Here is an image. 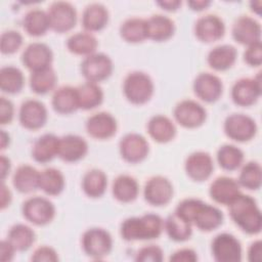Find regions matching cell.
I'll return each mask as SVG.
<instances>
[{"label": "cell", "mask_w": 262, "mask_h": 262, "mask_svg": "<svg viewBox=\"0 0 262 262\" xmlns=\"http://www.w3.org/2000/svg\"><path fill=\"white\" fill-rule=\"evenodd\" d=\"M175 212L203 231L216 229L223 221V214L218 208L192 198L181 201Z\"/></svg>", "instance_id": "6da1fadb"}, {"label": "cell", "mask_w": 262, "mask_h": 262, "mask_svg": "<svg viewBox=\"0 0 262 262\" xmlns=\"http://www.w3.org/2000/svg\"><path fill=\"white\" fill-rule=\"evenodd\" d=\"M228 206L230 217L241 229L249 234L260 232L262 227L261 211L252 196L239 193Z\"/></svg>", "instance_id": "7a4b0ae2"}, {"label": "cell", "mask_w": 262, "mask_h": 262, "mask_svg": "<svg viewBox=\"0 0 262 262\" xmlns=\"http://www.w3.org/2000/svg\"><path fill=\"white\" fill-rule=\"evenodd\" d=\"M164 228L163 219L157 214L130 217L121 224L120 232L125 241L152 239L161 235Z\"/></svg>", "instance_id": "3957f363"}, {"label": "cell", "mask_w": 262, "mask_h": 262, "mask_svg": "<svg viewBox=\"0 0 262 262\" xmlns=\"http://www.w3.org/2000/svg\"><path fill=\"white\" fill-rule=\"evenodd\" d=\"M123 90L126 98L134 104H142L149 100L154 93L150 77L142 72H132L124 80Z\"/></svg>", "instance_id": "277c9868"}, {"label": "cell", "mask_w": 262, "mask_h": 262, "mask_svg": "<svg viewBox=\"0 0 262 262\" xmlns=\"http://www.w3.org/2000/svg\"><path fill=\"white\" fill-rule=\"evenodd\" d=\"M112 246L113 241L111 234L102 228H90L86 230L82 236L84 252L94 259H100L108 255Z\"/></svg>", "instance_id": "5b68a950"}, {"label": "cell", "mask_w": 262, "mask_h": 262, "mask_svg": "<svg viewBox=\"0 0 262 262\" xmlns=\"http://www.w3.org/2000/svg\"><path fill=\"white\" fill-rule=\"evenodd\" d=\"M50 28L63 33L72 30L77 21V12L75 7L66 1H56L50 4L47 10Z\"/></svg>", "instance_id": "8992f818"}, {"label": "cell", "mask_w": 262, "mask_h": 262, "mask_svg": "<svg viewBox=\"0 0 262 262\" xmlns=\"http://www.w3.org/2000/svg\"><path fill=\"white\" fill-rule=\"evenodd\" d=\"M81 72L87 81L97 83L108 78L113 72L112 59L104 53H92L84 58Z\"/></svg>", "instance_id": "52a82bcc"}, {"label": "cell", "mask_w": 262, "mask_h": 262, "mask_svg": "<svg viewBox=\"0 0 262 262\" xmlns=\"http://www.w3.org/2000/svg\"><path fill=\"white\" fill-rule=\"evenodd\" d=\"M23 214L30 222L36 225H45L53 219L55 209L48 199L32 196L23 204Z\"/></svg>", "instance_id": "ba28073f"}, {"label": "cell", "mask_w": 262, "mask_h": 262, "mask_svg": "<svg viewBox=\"0 0 262 262\" xmlns=\"http://www.w3.org/2000/svg\"><path fill=\"white\" fill-rule=\"evenodd\" d=\"M257 131L255 121L244 114H231L224 121L225 134L236 141H248Z\"/></svg>", "instance_id": "9c48e42d"}, {"label": "cell", "mask_w": 262, "mask_h": 262, "mask_svg": "<svg viewBox=\"0 0 262 262\" xmlns=\"http://www.w3.org/2000/svg\"><path fill=\"white\" fill-rule=\"evenodd\" d=\"M212 254L218 262L242 260V247L238 239L229 233H220L212 242Z\"/></svg>", "instance_id": "30bf717a"}, {"label": "cell", "mask_w": 262, "mask_h": 262, "mask_svg": "<svg viewBox=\"0 0 262 262\" xmlns=\"http://www.w3.org/2000/svg\"><path fill=\"white\" fill-rule=\"evenodd\" d=\"M173 114L176 121L185 128L199 127L206 120L205 108L199 102L191 99L178 102Z\"/></svg>", "instance_id": "8fae6325"}, {"label": "cell", "mask_w": 262, "mask_h": 262, "mask_svg": "<svg viewBox=\"0 0 262 262\" xmlns=\"http://www.w3.org/2000/svg\"><path fill=\"white\" fill-rule=\"evenodd\" d=\"M261 95L260 75L257 78H242L237 80L231 89V97L234 103L241 106L253 104Z\"/></svg>", "instance_id": "7c38bea8"}, {"label": "cell", "mask_w": 262, "mask_h": 262, "mask_svg": "<svg viewBox=\"0 0 262 262\" xmlns=\"http://www.w3.org/2000/svg\"><path fill=\"white\" fill-rule=\"evenodd\" d=\"M172 195V183L164 176H154L144 185V199L150 205H166L171 201Z\"/></svg>", "instance_id": "4fadbf2b"}, {"label": "cell", "mask_w": 262, "mask_h": 262, "mask_svg": "<svg viewBox=\"0 0 262 262\" xmlns=\"http://www.w3.org/2000/svg\"><path fill=\"white\" fill-rule=\"evenodd\" d=\"M120 154L129 163H138L145 159L148 154L146 139L137 133H128L120 141Z\"/></svg>", "instance_id": "5bb4252c"}, {"label": "cell", "mask_w": 262, "mask_h": 262, "mask_svg": "<svg viewBox=\"0 0 262 262\" xmlns=\"http://www.w3.org/2000/svg\"><path fill=\"white\" fill-rule=\"evenodd\" d=\"M18 117L25 128L36 130L44 126L47 120V111L41 101L28 99L21 103Z\"/></svg>", "instance_id": "9a60e30c"}, {"label": "cell", "mask_w": 262, "mask_h": 262, "mask_svg": "<svg viewBox=\"0 0 262 262\" xmlns=\"http://www.w3.org/2000/svg\"><path fill=\"white\" fill-rule=\"evenodd\" d=\"M225 26L223 20L215 14L201 16L194 25V34L203 42H214L223 37Z\"/></svg>", "instance_id": "2e32d148"}, {"label": "cell", "mask_w": 262, "mask_h": 262, "mask_svg": "<svg viewBox=\"0 0 262 262\" xmlns=\"http://www.w3.org/2000/svg\"><path fill=\"white\" fill-rule=\"evenodd\" d=\"M234 40L244 45H252L261 41L260 24L251 16L242 15L235 19L232 26Z\"/></svg>", "instance_id": "e0dca14e"}, {"label": "cell", "mask_w": 262, "mask_h": 262, "mask_svg": "<svg viewBox=\"0 0 262 262\" xmlns=\"http://www.w3.org/2000/svg\"><path fill=\"white\" fill-rule=\"evenodd\" d=\"M23 63L32 72L50 67L52 51L44 43L34 42L26 47L21 55Z\"/></svg>", "instance_id": "ac0fdd59"}, {"label": "cell", "mask_w": 262, "mask_h": 262, "mask_svg": "<svg viewBox=\"0 0 262 262\" xmlns=\"http://www.w3.org/2000/svg\"><path fill=\"white\" fill-rule=\"evenodd\" d=\"M221 80L210 73H201L193 81L195 95L206 102L216 101L222 94Z\"/></svg>", "instance_id": "d6986e66"}, {"label": "cell", "mask_w": 262, "mask_h": 262, "mask_svg": "<svg viewBox=\"0 0 262 262\" xmlns=\"http://www.w3.org/2000/svg\"><path fill=\"white\" fill-rule=\"evenodd\" d=\"M88 134L97 139H107L117 131V121L108 113L100 112L90 116L86 121Z\"/></svg>", "instance_id": "ffe728a7"}, {"label": "cell", "mask_w": 262, "mask_h": 262, "mask_svg": "<svg viewBox=\"0 0 262 262\" xmlns=\"http://www.w3.org/2000/svg\"><path fill=\"white\" fill-rule=\"evenodd\" d=\"M213 169V160L211 156L205 151L192 152L185 161V171L187 175L196 181L208 179Z\"/></svg>", "instance_id": "44dd1931"}, {"label": "cell", "mask_w": 262, "mask_h": 262, "mask_svg": "<svg viewBox=\"0 0 262 262\" xmlns=\"http://www.w3.org/2000/svg\"><path fill=\"white\" fill-rule=\"evenodd\" d=\"M209 193L216 203L229 205L241 193L239 184L233 178L220 176L211 183Z\"/></svg>", "instance_id": "7402d4cb"}, {"label": "cell", "mask_w": 262, "mask_h": 262, "mask_svg": "<svg viewBox=\"0 0 262 262\" xmlns=\"http://www.w3.org/2000/svg\"><path fill=\"white\" fill-rule=\"evenodd\" d=\"M88 144L84 138L69 134L59 138L57 156L66 162H77L87 154Z\"/></svg>", "instance_id": "603a6c76"}, {"label": "cell", "mask_w": 262, "mask_h": 262, "mask_svg": "<svg viewBox=\"0 0 262 262\" xmlns=\"http://www.w3.org/2000/svg\"><path fill=\"white\" fill-rule=\"evenodd\" d=\"M59 138L54 134H44L40 136L33 144L32 157L39 163L51 161L58 151Z\"/></svg>", "instance_id": "cb8c5ba5"}, {"label": "cell", "mask_w": 262, "mask_h": 262, "mask_svg": "<svg viewBox=\"0 0 262 262\" xmlns=\"http://www.w3.org/2000/svg\"><path fill=\"white\" fill-rule=\"evenodd\" d=\"M108 20L107 9L100 3H91L86 6L82 14V25L90 32L100 31Z\"/></svg>", "instance_id": "d4e9b609"}, {"label": "cell", "mask_w": 262, "mask_h": 262, "mask_svg": "<svg viewBox=\"0 0 262 262\" xmlns=\"http://www.w3.org/2000/svg\"><path fill=\"white\" fill-rule=\"evenodd\" d=\"M147 28V38L154 41H165L169 39L175 30L174 21L162 14L151 15L146 19Z\"/></svg>", "instance_id": "484cf974"}, {"label": "cell", "mask_w": 262, "mask_h": 262, "mask_svg": "<svg viewBox=\"0 0 262 262\" xmlns=\"http://www.w3.org/2000/svg\"><path fill=\"white\" fill-rule=\"evenodd\" d=\"M147 131L156 141L161 143L170 141L176 134L173 122L162 115H156L150 118L147 123Z\"/></svg>", "instance_id": "4316f807"}, {"label": "cell", "mask_w": 262, "mask_h": 262, "mask_svg": "<svg viewBox=\"0 0 262 262\" xmlns=\"http://www.w3.org/2000/svg\"><path fill=\"white\" fill-rule=\"evenodd\" d=\"M236 59V49L232 45L223 44L214 47L208 53V63L216 71H225L234 63Z\"/></svg>", "instance_id": "83f0119b"}, {"label": "cell", "mask_w": 262, "mask_h": 262, "mask_svg": "<svg viewBox=\"0 0 262 262\" xmlns=\"http://www.w3.org/2000/svg\"><path fill=\"white\" fill-rule=\"evenodd\" d=\"M52 106L59 114H71L79 108L77 89L71 86H62L56 89L52 95Z\"/></svg>", "instance_id": "f1b7e54d"}, {"label": "cell", "mask_w": 262, "mask_h": 262, "mask_svg": "<svg viewBox=\"0 0 262 262\" xmlns=\"http://www.w3.org/2000/svg\"><path fill=\"white\" fill-rule=\"evenodd\" d=\"M39 178L40 172L36 168L30 165H21L15 170L12 182L18 191L27 193L39 187Z\"/></svg>", "instance_id": "f546056e"}, {"label": "cell", "mask_w": 262, "mask_h": 262, "mask_svg": "<svg viewBox=\"0 0 262 262\" xmlns=\"http://www.w3.org/2000/svg\"><path fill=\"white\" fill-rule=\"evenodd\" d=\"M77 89L78 105L82 110H91L98 106L103 99V92L97 83L85 82Z\"/></svg>", "instance_id": "4dcf8cb0"}, {"label": "cell", "mask_w": 262, "mask_h": 262, "mask_svg": "<svg viewBox=\"0 0 262 262\" xmlns=\"http://www.w3.org/2000/svg\"><path fill=\"white\" fill-rule=\"evenodd\" d=\"M164 227L169 237L175 242H183L191 235V223L177 212L170 214L164 222Z\"/></svg>", "instance_id": "1f68e13d"}, {"label": "cell", "mask_w": 262, "mask_h": 262, "mask_svg": "<svg viewBox=\"0 0 262 262\" xmlns=\"http://www.w3.org/2000/svg\"><path fill=\"white\" fill-rule=\"evenodd\" d=\"M138 183L135 178L129 175H119L113 183L114 196L123 203H129L138 194Z\"/></svg>", "instance_id": "d6a6232c"}, {"label": "cell", "mask_w": 262, "mask_h": 262, "mask_svg": "<svg viewBox=\"0 0 262 262\" xmlns=\"http://www.w3.org/2000/svg\"><path fill=\"white\" fill-rule=\"evenodd\" d=\"M24 29L31 36H41L50 28L47 12L42 9L35 8L29 10L24 17Z\"/></svg>", "instance_id": "836d02e7"}, {"label": "cell", "mask_w": 262, "mask_h": 262, "mask_svg": "<svg viewBox=\"0 0 262 262\" xmlns=\"http://www.w3.org/2000/svg\"><path fill=\"white\" fill-rule=\"evenodd\" d=\"M67 47L72 53L88 56L95 52L97 40L89 32H79L68 39Z\"/></svg>", "instance_id": "e575fe53"}, {"label": "cell", "mask_w": 262, "mask_h": 262, "mask_svg": "<svg viewBox=\"0 0 262 262\" xmlns=\"http://www.w3.org/2000/svg\"><path fill=\"white\" fill-rule=\"evenodd\" d=\"M122 38L131 43L141 42L147 38L146 19L139 17H130L126 19L120 27Z\"/></svg>", "instance_id": "d590c367"}, {"label": "cell", "mask_w": 262, "mask_h": 262, "mask_svg": "<svg viewBox=\"0 0 262 262\" xmlns=\"http://www.w3.org/2000/svg\"><path fill=\"white\" fill-rule=\"evenodd\" d=\"M106 185V175L98 169H91L87 171L82 180L84 192L91 198L101 196L105 191Z\"/></svg>", "instance_id": "8d00e7d4"}, {"label": "cell", "mask_w": 262, "mask_h": 262, "mask_svg": "<svg viewBox=\"0 0 262 262\" xmlns=\"http://www.w3.org/2000/svg\"><path fill=\"white\" fill-rule=\"evenodd\" d=\"M39 187L47 194L56 195L64 187L63 175L55 168H47L40 172Z\"/></svg>", "instance_id": "74e56055"}, {"label": "cell", "mask_w": 262, "mask_h": 262, "mask_svg": "<svg viewBox=\"0 0 262 262\" xmlns=\"http://www.w3.org/2000/svg\"><path fill=\"white\" fill-rule=\"evenodd\" d=\"M56 83V75L51 67L32 72L30 86L35 93L45 94L49 92Z\"/></svg>", "instance_id": "f35d334b"}, {"label": "cell", "mask_w": 262, "mask_h": 262, "mask_svg": "<svg viewBox=\"0 0 262 262\" xmlns=\"http://www.w3.org/2000/svg\"><path fill=\"white\" fill-rule=\"evenodd\" d=\"M25 78L21 71L14 67H3L0 71V88L3 92L14 94L21 90Z\"/></svg>", "instance_id": "ab89813d"}, {"label": "cell", "mask_w": 262, "mask_h": 262, "mask_svg": "<svg viewBox=\"0 0 262 262\" xmlns=\"http://www.w3.org/2000/svg\"><path fill=\"white\" fill-rule=\"evenodd\" d=\"M7 239L13 246L15 251H26L33 245L35 241V232L28 225L15 224L10 228Z\"/></svg>", "instance_id": "60d3db41"}, {"label": "cell", "mask_w": 262, "mask_h": 262, "mask_svg": "<svg viewBox=\"0 0 262 262\" xmlns=\"http://www.w3.org/2000/svg\"><path fill=\"white\" fill-rule=\"evenodd\" d=\"M217 161L224 170L233 171L242 165L244 154L235 145L224 144L220 146L217 151Z\"/></svg>", "instance_id": "b9f144b4"}, {"label": "cell", "mask_w": 262, "mask_h": 262, "mask_svg": "<svg viewBox=\"0 0 262 262\" xmlns=\"http://www.w3.org/2000/svg\"><path fill=\"white\" fill-rule=\"evenodd\" d=\"M261 166L257 162H248L242 168L238 184L248 189H258L261 186Z\"/></svg>", "instance_id": "7bdbcfd3"}, {"label": "cell", "mask_w": 262, "mask_h": 262, "mask_svg": "<svg viewBox=\"0 0 262 262\" xmlns=\"http://www.w3.org/2000/svg\"><path fill=\"white\" fill-rule=\"evenodd\" d=\"M23 37L16 31H6L1 35L0 40V48L2 53L11 54L14 53L21 45Z\"/></svg>", "instance_id": "ee69618b"}, {"label": "cell", "mask_w": 262, "mask_h": 262, "mask_svg": "<svg viewBox=\"0 0 262 262\" xmlns=\"http://www.w3.org/2000/svg\"><path fill=\"white\" fill-rule=\"evenodd\" d=\"M135 260L140 262H161L163 261V251L158 246L149 245L137 252Z\"/></svg>", "instance_id": "f6af8a7d"}, {"label": "cell", "mask_w": 262, "mask_h": 262, "mask_svg": "<svg viewBox=\"0 0 262 262\" xmlns=\"http://www.w3.org/2000/svg\"><path fill=\"white\" fill-rule=\"evenodd\" d=\"M245 61L252 67H259L262 62V45L261 41L249 45L244 53Z\"/></svg>", "instance_id": "bcb514c9"}, {"label": "cell", "mask_w": 262, "mask_h": 262, "mask_svg": "<svg viewBox=\"0 0 262 262\" xmlns=\"http://www.w3.org/2000/svg\"><path fill=\"white\" fill-rule=\"evenodd\" d=\"M32 260L36 262H55L58 260V256L54 249L47 246H42L35 250Z\"/></svg>", "instance_id": "7dc6e473"}, {"label": "cell", "mask_w": 262, "mask_h": 262, "mask_svg": "<svg viewBox=\"0 0 262 262\" xmlns=\"http://www.w3.org/2000/svg\"><path fill=\"white\" fill-rule=\"evenodd\" d=\"M13 118V104L5 97L0 98V123L2 125L8 124Z\"/></svg>", "instance_id": "c3c4849f"}, {"label": "cell", "mask_w": 262, "mask_h": 262, "mask_svg": "<svg viewBox=\"0 0 262 262\" xmlns=\"http://www.w3.org/2000/svg\"><path fill=\"white\" fill-rule=\"evenodd\" d=\"M196 260V253L191 249H180L174 252L170 257V261L173 262H194Z\"/></svg>", "instance_id": "681fc988"}, {"label": "cell", "mask_w": 262, "mask_h": 262, "mask_svg": "<svg viewBox=\"0 0 262 262\" xmlns=\"http://www.w3.org/2000/svg\"><path fill=\"white\" fill-rule=\"evenodd\" d=\"M14 252H15V249H14L13 246L9 243L8 239L1 242L0 253H1V260H2L3 262L10 261V260L13 258Z\"/></svg>", "instance_id": "f907efd6"}, {"label": "cell", "mask_w": 262, "mask_h": 262, "mask_svg": "<svg viewBox=\"0 0 262 262\" xmlns=\"http://www.w3.org/2000/svg\"><path fill=\"white\" fill-rule=\"evenodd\" d=\"M261 241H255L249 248L248 258L251 262H258L261 260Z\"/></svg>", "instance_id": "816d5d0a"}, {"label": "cell", "mask_w": 262, "mask_h": 262, "mask_svg": "<svg viewBox=\"0 0 262 262\" xmlns=\"http://www.w3.org/2000/svg\"><path fill=\"white\" fill-rule=\"evenodd\" d=\"M10 201H11L10 190L2 182V185H1V209L6 208L10 204Z\"/></svg>", "instance_id": "f5cc1de1"}, {"label": "cell", "mask_w": 262, "mask_h": 262, "mask_svg": "<svg viewBox=\"0 0 262 262\" xmlns=\"http://www.w3.org/2000/svg\"><path fill=\"white\" fill-rule=\"evenodd\" d=\"M157 4L166 10H176L181 5V1H179V0H163V1H158Z\"/></svg>", "instance_id": "db71d44e"}, {"label": "cell", "mask_w": 262, "mask_h": 262, "mask_svg": "<svg viewBox=\"0 0 262 262\" xmlns=\"http://www.w3.org/2000/svg\"><path fill=\"white\" fill-rule=\"evenodd\" d=\"M210 1L208 0H192L188 1L187 4L192 10H203L204 8L208 7L210 5Z\"/></svg>", "instance_id": "11a10c76"}, {"label": "cell", "mask_w": 262, "mask_h": 262, "mask_svg": "<svg viewBox=\"0 0 262 262\" xmlns=\"http://www.w3.org/2000/svg\"><path fill=\"white\" fill-rule=\"evenodd\" d=\"M0 163H1V179H2V181H3L4 178H5V176L7 175V173H8L9 170H10V161H9V159H7L4 155H2V156H1V161H0Z\"/></svg>", "instance_id": "9f6ffc18"}, {"label": "cell", "mask_w": 262, "mask_h": 262, "mask_svg": "<svg viewBox=\"0 0 262 262\" xmlns=\"http://www.w3.org/2000/svg\"><path fill=\"white\" fill-rule=\"evenodd\" d=\"M8 143H9V135L4 130H2L1 131V148L2 149L6 148Z\"/></svg>", "instance_id": "6f0895ef"}, {"label": "cell", "mask_w": 262, "mask_h": 262, "mask_svg": "<svg viewBox=\"0 0 262 262\" xmlns=\"http://www.w3.org/2000/svg\"><path fill=\"white\" fill-rule=\"evenodd\" d=\"M251 7L253 10L256 11L257 14L261 13V1H252L251 2Z\"/></svg>", "instance_id": "680465c9"}]
</instances>
